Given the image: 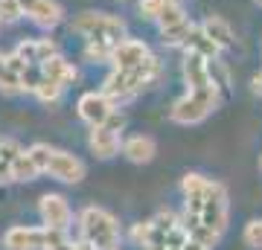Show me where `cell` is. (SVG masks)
Segmentation results:
<instances>
[{
  "mask_svg": "<svg viewBox=\"0 0 262 250\" xmlns=\"http://www.w3.org/2000/svg\"><path fill=\"white\" fill-rule=\"evenodd\" d=\"M175 3H181V0H140V15L149 20H158V15L166 6H175Z\"/></svg>",
  "mask_w": 262,
  "mask_h": 250,
  "instance_id": "29",
  "label": "cell"
},
{
  "mask_svg": "<svg viewBox=\"0 0 262 250\" xmlns=\"http://www.w3.org/2000/svg\"><path fill=\"white\" fill-rule=\"evenodd\" d=\"M251 87H253V93H259V96H262V73H256V76H253Z\"/></svg>",
  "mask_w": 262,
  "mask_h": 250,
  "instance_id": "36",
  "label": "cell"
},
{
  "mask_svg": "<svg viewBox=\"0 0 262 250\" xmlns=\"http://www.w3.org/2000/svg\"><path fill=\"white\" fill-rule=\"evenodd\" d=\"M44 76H50V79H56V82H61L67 87L70 82H76V67L70 64V61H64L61 56H53L50 61H44Z\"/></svg>",
  "mask_w": 262,
  "mask_h": 250,
  "instance_id": "19",
  "label": "cell"
},
{
  "mask_svg": "<svg viewBox=\"0 0 262 250\" xmlns=\"http://www.w3.org/2000/svg\"><path fill=\"white\" fill-rule=\"evenodd\" d=\"M227 213H230V204H227V189L219 180H210L204 195V207H201V221L210 227L213 233L225 236L227 230Z\"/></svg>",
  "mask_w": 262,
  "mask_h": 250,
  "instance_id": "5",
  "label": "cell"
},
{
  "mask_svg": "<svg viewBox=\"0 0 262 250\" xmlns=\"http://www.w3.org/2000/svg\"><path fill=\"white\" fill-rule=\"evenodd\" d=\"M20 3H24L27 18L41 29H53L64 20V12H61L56 0H20Z\"/></svg>",
  "mask_w": 262,
  "mask_h": 250,
  "instance_id": "11",
  "label": "cell"
},
{
  "mask_svg": "<svg viewBox=\"0 0 262 250\" xmlns=\"http://www.w3.org/2000/svg\"><path fill=\"white\" fill-rule=\"evenodd\" d=\"M47 227H9L3 236L6 250H44Z\"/></svg>",
  "mask_w": 262,
  "mask_h": 250,
  "instance_id": "9",
  "label": "cell"
},
{
  "mask_svg": "<svg viewBox=\"0 0 262 250\" xmlns=\"http://www.w3.org/2000/svg\"><path fill=\"white\" fill-rule=\"evenodd\" d=\"M149 56L151 53L143 41H137V38H122L120 44L114 47L111 64H114V70H131V67H140Z\"/></svg>",
  "mask_w": 262,
  "mask_h": 250,
  "instance_id": "10",
  "label": "cell"
},
{
  "mask_svg": "<svg viewBox=\"0 0 262 250\" xmlns=\"http://www.w3.org/2000/svg\"><path fill=\"white\" fill-rule=\"evenodd\" d=\"M41 82H44V67H41V64H27V70H24V76H20L24 90H27V93H35Z\"/></svg>",
  "mask_w": 262,
  "mask_h": 250,
  "instance_id": "28",
  "label": "cell"
},
{
  "mask_svg": "<svg viewBox=\"0 0 262 250\" xmlns=\"http://www.w3.org/2000/svg\"><path fill=\"white\" fill-rule=\"evenodd\" d=\"M160 79V61L155 56H149L140 67H131V70H111L105 79L102 90L111 96L114 102H125L131 96H137L140 90L151 87Z\"/></svg>",
  "mask_w": 262,
  "mask_h": 250,
  "instance_id": "1",
  "label": "cell"
},
{
  "mask_svg": "<svg viewBox=\"0 0 262 250\" xmlns=\"http://www.w3.org/2000/svg\"><path fill=\"white\" fill-rule=\"evenodd\" d=\"M192 29H195V24H192L189 18H184V20H178V24H172V27H163L160 29V35H163V44L178 47V44H187L189 41Z\"/></svg>",
  "mask_w": 262,
  "mask_h": 250,
  "instance_id": "20",
  "label": "cell"
},
{
  "mask_svg": "<svg viewBox=\"0 0 262 250\" xmlns=\"http://www.w3.org/2000/svg\"><path fill=\"white\" fill-rule=\"evenodd\" d=\"M24 70H27V61H24L18 53L6 56V64H3V73H0V93H3V96H15V93L24 90V84H20Z\"/></svg>",
  "mask_w": 262,
  "mask_h": 250,
  "instance_id": "14",
  "label": "cell"
},
{
  "mask_svg": "<svg viewBox=\"0 0 262 250\" xmlns=\"http://www.w3.org/2000/svg\"><path fill=\"white\" fill-rule=\"evenodd\" d=\"M73 32L84 35L88 41H111V44H120L125 38V24L114 15H105V12H84L70 24Z\"/></svg>",
  "mask_w": 262,
  "mask_h": 250,
  "instance_id": "4",
  "label": "cell"
},
{
  "mask_svg": "<svg viewBox=\"0 0 262 250\" xmlns=\"http://www.w3.org/2000/svg\"><path fill=\"white\" fill-rule=\"evenodd\" d=\"M88 146L94 151V157L108 160L120 151V131L108 128V125H94L91 128V137H88Z\"/></svg>",
  "mask_w": 262,
  "mask_h": 250,
  "instance_id": "12",
  "label": "cell"
},
{
  "mask_svg": "<svg viewBox=\"0 0 262 250\" xmlns=\"http://www.w3.org/2000/svg\"><path fill=\"white\" fill-rule=\"evenodd\" d=\"M219 99H222V93H219L215 84L201 87V90H187V96H181L178 102L172 105L169 117H172V122H178V125H195V122L207 120L213 113Z\"/></svg>",
  "mask_w": 262,
  "mask_h": 250,
  "instance_id": "3",
  "label": "cell"
},
{
  "mask_svg": "<svg viewBox=\"0 0 262 250\" xmlns=\"http://www.w3.org/2000/svg\"><path fill=\"white\" fill-rule=\"evenodd\" d=\"M114 47H117V44H111V41H88V44H84V58H88V61H94V64L111 61Z\"/></svg>",
  "mask_w": 262,
  "mask_h": 250,
  "instance_id": "24",
  "label": "cell"
},
{
  "mask_svg": "<svg viewBox=\"0 0 262 250\" xmlns=\"http://www.w3.org/2000/svg\"><path fill=\"white\" fill-rule=\"evenodd\" d=\"M38 175H41V169H38V163L32 160L29 148H24L18 157H15V166H12V177H15V180H35Z\"/></svg>",
  "mask_w": 262,
  "mask_h": 250,
  "instance_id": "21",
  "label": "cell"
},
{
  "mask_svg": "<svg viewBox=\"0 0 262 250\" xmlns=\"http://www.w3.org/2000/svg\"><path fill=\"white\" fill-rule=\"evenodd\" d=\"M38 213H41V221L50 230H70V221H73V210L67 204L64 195L47 192L38 204Z\"/></svg>",
  "mask_w": 262,
  "mask_h": 250,
  "instance_id": "7",
  "label": "cell"
},
{
  "mask_svg": "<svg viewBox=\"0 0 262 250\" xmlns=\"http://www.w3.org/2000/svg\"><path fill=\"white\" fill-rule=\"evenodd\" d=\"M187 15H184V6L181 3H175V6H166V9L158 15V27H172V24H178V20H184Z\"/></svg>",
  "mask_w": 262,
  "mask_h": 250,
  "instance_id": "31",
  "label": "cell"
},
{
  "mask_svg": "<svg viewBox=\"0 0 262 250\" xmlns=\"http://www.w3.org/2000/svg\"><path fill=\"white\" fill-rule=\"evenodd\" d=\"M128 239H131V244H134V247L146 250L151 244V239H155V218H149V221H137L134 227H131Z\"/></svg>",
  "mask_w": 262,
  "mask_h": 250,
  "instance_id": "23",
  "label": "cell"
},
{
  "mask_svg": "<svg viewBox=\"0 0 262 250\" xmlns=\"http://www.w3.org/2000/svg\"><path fill=\"white\" fill-rule=\"evenodd\" d=\"M53 56H58L56 44H53L50 38H38V64H44V61H50Z\"/></svg>",
  "mask_w": 262,
  "mask_h": 250,
  "instance_id": "33",
  "label": "cell"
},
{
  "mask_svg": "<svg viewBox=\"0 0 262 250\" xmlns=\"http://www.w3.org/2000/svg\"><path fill=\"white\" fill-rule=\"evenodd\" d=\"M201 29H204L207 35L213 38L222 50L233 47V29H230V24H227V20H222V18H215V15H213V18H207L204 24H201Z\"/></svg>",
  "mask_w": 262,
  "mask_h": 250,
  "instance_id": "18",
  "label": "cell"
},
{
  "mask_svg": "<svg viewBox=\"0 0 262 250\" xmlns=\"http://www.w3.org/2000/svg\"><path fill=\"white\" fill-rule=\"evenodd\" d=\"M27 64H38V41H24V44H18V50H15Z\"/></svg>",
  "mask_w": 262,
  "mask_h": 250,
  "instance_id": "32",
  "label": "cell"
},
{
  "mask_svg": "<svg viewBox=\"0 0 262 250\" xmlns=\"http://www.w3.org/2000/svg\"><path fill=\"white\" fill-rule=\"evenodd\" d=\"M79 239L94 250H117L120 244V224L102 207H84L79 215Z\"/></svg>",
  "mask_w": 262,
  "mask_h": 250,
  "instance_id": "2",
  "label": "cell"
},
{
  "mask_svg": "<svg viewBox=\"0 0 262 250\" xmlns=\"http://www.w3.org/2000/svg\"><path fill=\"white\" fill-rule=\"evenodd\" d=\"M184 82H187L189 90H201V87H210L213 79H210V61L198 53H189L184 58Z\"/></svg>",
  "mask_w": 262,
  "mask_h": 250,
  "instance_id": "13",
  "label": "cell"
},
{
  "mask_svg": "<svg viewBox=\"0 0 262 250\" xmlns=\"http://www.w3.org/2000/svg\"><path fill=\"white\" fill-rule=\"evenodd\" d=\"M210 79H213V84L219 87V93L222 96H227L230 93V73H227V67L222 64V61H210Z\"/></svg>",
  "mask_w": 262,
  "mask_h": 250,
  "instance_id": "26",
  "label": "cell"
},
{
  "mask_svg": "<svg viewBox=\"0 0 262 250\" xmlns=\"http://www.w3.org/2000/svg\"><path fill=\"white\" fill-rule=\"evenodd\" d=\"M184 47H187L189 53H198V56H204L207 61H213V58L219 56V50H222V47L215 44V41H213L210 35H207V32H204L201 27L192 29V35H189V41H187Z\"/></svg>",
  "mask_w": 262,
  "mask_h": 250,
  "instance_id": "16",
  "label": "cell"
},
{
  "mask_svg": "<svg viewBox=\"0 0 262 250\" xmlns=\"http://www.w3.org/2000/svg\"><path fill=\"white\" fill-rule=\"evenodd\" d=\"M184 250H210V247H204V244H198V241H192V239H189L187 244H184Z\"/></svg>",
  "mask_w": 262,
  "mask_h": 250,
  "instance_id": "37",
  "label": "cell"
},
{
  "mask_svg": "<svg viewBox=\"0 0 262 250\" xmlns=\"http://www.w3.org/2000/svg\"><path fill=\"white\" fill-rule=\"evenodd\" d=\"M259 169H262V157H259Z\"/></svg>",
  "mask_w": 262,
  "mask_h": 250,
  "instance_id": "38",
  "label": "cell"
},
{
  "mask_svg": "<svg viewBox=\"0 0 262 250\" xmlns=\"http://www.w3.org/2000/svg\"><path fill=\"white\" fill-rule=\"evenodd\" d=\"M44 175L56 177V180H61V184H79V180L84 177V163L79 157H73L70 151L53 148V151H50V160H47Z\"/></svg>",
  "mask_w": 262,
  "mask_h": 250,
  "instance_id": "8",
  "label": "cell"
},
{
  "mask_svg": "<svg viewBox=\"0 0 262 250\" xmlns=\"http://www.w3.org/2000/svg\"><path fill=\"white\" fill-rule=\"evenodd\" d=\"M207 186H210V177L198 175V172H189L181 180V192H184V198H204Z\"/></svg>",
  "mask_w": 262,
  "mask_h": 250,
  "instance_id": "22",
  "label": "cell"
},
{
  "mask_svg": "<svg viewBox=\"0 0 262 250\" xmlns=\"http://www.w3.org/2000/svg\"><path fill=\"white\" fill-rule=\"evenodd\" d=\"M114 99L108 96V93H96V90H91V93H84L82 99H79V105H76V111H79V117H82L91 128L94 125H105V122L111 120V113L117 111L114 108Z\"/></svg>",
  "mask_w": 262,
  "mask_h": 250,
  "instance_id": "6",
  "label": "cell"
},
{
  "mask_svg": "<svg viewBox=\"0 0 262 250\" xmlns=\"http://www.w3.org/2000/svg\"><path fill=\"white\" fill-rule=\"evenodd\" d=\"M61 90H64V84L56 82V79H50V76H44V82L38 84L35 96L44 105H53V102H58V99H61Z\"/></svg>",
  "mask_w": 262,
  "mask_h": 250,
  "instance_id": "25",
  "label": "cell"
},
{
  "mask_svg": "<svg viewBox=\"0 0 262 250\" xmlns=\"http://www.w3.org/2000/svg\"><path fill=\"white\" fill-rule=\"evenodd\" d=\"M27 15L20 0H0V24H15Z\"/></svg>",
  "mask_w": 262,
  "mask_h": 250,
  "instance_id": "27",
  "label": "cell"
},
{
  "mask_svg": "<svg viewBox=\"0 0 262 250\" xmlns=\"http://www.w3.org/2000/svg\"><path fill=\"white\" fill-rule=\"evenodd\" d=\"M155 151H158V146H155V140L146 137V134H134V137H128L122 143V154H125L131 163H151V160H155Z\"/></svg>",
  "mask_w": 262,
  "mask_h": 250,
  "instance_id": "15",
  "label": "cell"
},
{
  "mask_svg": "<svg viewBox=\"0 0 262 250\" xmlns=\"http://www.w3.org/2000/svg\"><path fill=\"white\" fill-rule=\"evenodd\" d=\"M24 148L18 146V140H0V184H9V180H15L12 177V166H15V157H18Z\"/></svg>",
  "mask_w": 262,
  "mask_h": 250,
  "instance_id": "17",
  "label": "cell"
},
{
  "mask_svg": "<svg viewBox=\"0 0 262 250\" xmlns=\"http://www.w3.org/2000/svg\"><path fill=\"white\" fill-rule=\"evenodd\" d=\"M146 250H184V247H172V244H163V241H155V244H149Z\"/></svg>",
  "mask_w": 262,
  "mask_h": 250,
  "instance_id": "35",
  "label": "cell"
},
{
  "mask_svg": "<svg viewBox=\"0 0 262 250\" xmlns=\"http://www.w3.org/2000/svg\"><path fill=\"white\" fill-rule=\"evenodd\" d=\"M242 239H245V244H248V247L262 250V218H253V221L245 227Z\"/></svg>",
  "mask_w": 262,
  "mask_h": 250,
  "instance_id": "30",
  "label": "cell"
},
{
  "mask_svg": "<svg viewBox=\"0 0 262 250\" xmlns=\"http://www.w3.org/2000/svg\"><path fill=\"white\" fill-rule=\"evenodd\" d=\"M67 250H94V247H91L88 241H82V239H79V241H70V244H67Z\"/></svg>",
  "mask_w": 262,
  "mask_h": 250,
  "instance_id": "34",
  "label": "cell"
}]
</instances>
